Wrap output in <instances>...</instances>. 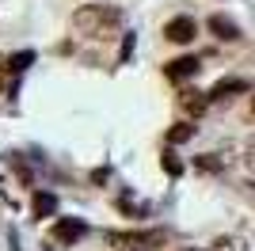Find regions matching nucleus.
I'll return each mask as SVG.
<instances>
[{
	"label": "nucleus",
	"instance_id": "39448f33",
	"mask_svg": "<svg viewBox=\"0 0 255 251\" xmlns=\"http://www.w3.org/2000/svg\"><path fill=\"white\" fill-rule=\"evenodd\" d=\"M194 73H198V57H175V61L164 65V76H168V80H175V84L191 80Z\"/></svg>",
	"mask_w": 255,
	"mask_h": 251
},
{
	"label": "nucleus",
	"instance_id": "0eeeda50",
	"mask_svg": "<svg viewBox=\"0 0 255 251\" xmlns=\"http://www.w3.org/2000/svg\"><path fill=\"white\" fill-rule=\"evenodd\" d=\"M80 236H84V225H80V221L61 217L57 225H53V240H57V244H76Z\"/></svg>",
	"mask_w": 255,
	"mask_h": 251
},
{
	"label": "nucleus",
	"instance_id": "4468645a",
	"mask_svg": "<svg viewBox=\"0 0 255 251\" xmlns=\"http://www.w3.org/2000/svg\"><path fill=\"white\" fill-rule=\"evenodd\" d=\"M11 171H15V175H19V183H23V187H31V167L23 164L19 156H11Z\"/></svg>",
	"mask_w": 255,
	"mask_h": 251
},
{
	"label": "nucleus",
	"instance_id": "7ed1b4c3",
	"mask_svg": "<svg viewBox=\"0 0 255 251\" xmlns=\"http://www.w3.org/2000/svg\"><path fill=\"white\" fill-rule=\"evenodd\" d=\"M194 34H198V23H194L191 15H175V19L164 23V38H168L171 46H191Z\"/></svg>",
	"mask_w": 255,
	"mask_h": 251
},
{
	"label": "nucleus",
	"instance_id": "20e7f679",
	"mask_svg": "<svg viewBox=\"0 0 255 251\" xmlns=\"http://www.w3.org/2000/svg\"><path fill=\"white\" fill-rule=\"evenodd\" d=\"M175 103H179V111L187 118H202L206 111H210V92H198V88H183L179 95H175Z\"/></svg>",
	"mask_w": 255,
	"mask_h": 251
},
{
	"label": "nucleus",
	"instance_id": "9b49d317",
	"mask_svg": "<svg viewBox=\"0 0 255 251\" xmlns=\"http://www.w3.org/2000/svg\"><path fill=\"white\" fill-rule=\"evenodd\" d=\"M31 206H34V213H38V217H53V209H57V198H53V194H42V190H38V194L31 198Z\"/></svg>",
	"mask_w": 255,
	"mask_h": 251
},
{
	"label": "nucleus",
	"instance_id": "1a4fd4ad",
	"mask_svg": "<svg viewBox=\"0 0 255 251\" xmlns=\"http://www.w3.org/2000/svg\"><path fill=\"white\" fill-rule=\"evenodd\" d=\"M194 133H198V126H194V122H179V126H171V129H168L164 141H168V145H183V141H191Z\"/></svg>",
	"mask_w": 255,
	"mask_h": 251
},
{
	"label": "nucleus",
	"instance_id": "aec40b11",
	"mask_svg": "<svg viewBox=\"0 0 255 251\" xmlns=\"http://www.w3.org/2000/svg\"><path fill=\"white\" fill-rule=\"evenodd\" d=\"M0 194H4V183H0Z\"/></svg>",
	"mask_w": 255,
	"mask_h": 251
},
{
	"label": "nucleus",
	"instance_id": "a211bd4d",
	"mask_svg": "<svg viewBox=\"0 0 255 251\" xmlns=\"http://www.w3.org/2000/svg\"><path fill=\"white\" fill-rule=\"evenodd\" d=\"M129 50H133V34H126V42H122V61L129 57Z\"/></svg>",
	"mask_w": 255,
	"mask_h": 251
},
{
	"label": "nucleus",
	"instance_id": "423d86ee",
	"mask_svg": "<svg viewBox=\"0 0 255 251\" xmlns=\"http://www.w3.org/2000/svg\"><path fill=\"white\" fill-rule=\"evenodd\" d=\"M248 92V80H240V76H233V80H217L210 88V99L213 103H225V99H233V95Z\"/></svg>",
	"mask_w": 255,
	"mask_h": 251
},
{
	"label": "nucleus",
	"instance_id": "412c9836",
	"mask_svg": "<svg viewBox=\"0 0 255 251\" xmlns=\"http://www.w3.org/2000/svg\"><path fill=\"white\" fill-rule=\"evenodd\" d=\"M191 251H194V248H191Z\"/></svg>",
	"mask_w": 255,
	"mask_h": 251
},
{
	"label": "nucleus",
	"instance_id": "f3484780",
	"mask_svg": "<svg viewBox=\"0 0 255 251\" xmlns=\"http://www.w3.org/2000/svg\"><path fill=\"white\" fill-rule=\"evenodd\" d=\"M8 73H11V69H8V57H0V92H4V84H8Z\"/></svg>",
	"mask_w": 255,
	"mask_h": 251
},
{
	"label": "nucleus",
	"instance_id": "6ab92c4d",
	"mask_svg": "<svg viewBox=\"0 0 255 251\" xmlns=\"http://www.w3.org/2000/svg\"><path fill=\"white\" fill-rule=\"evenodd\" d=\"M252 115H255V95H252Z\"/></svg>",
	"mask_w": 255,
	"mask_h": 251
},
{
	"label": "nucleus",
	"instance_id": "2eb2a0df",
	"mask_svg": "<svg viewBox=\"0 0 255 251\" xmlns=\"http://www.w3.org/2000/svg\"><path fill=\"white\" fill-rule=\"evenodd\" d=\"M164 171H168V175L175 179V175H179V171H183V164H179V160H175V156H171V152H164Z\"/></svg>",
	"mask_w": 255,
	"mask_h": 251
},
{
	"label": "nucleus",
	"instance_id": "f8f14e48",
	"mask_svg": "<svg viewBox=\"0 0 255 251\" xmlns=\"http://www.w3.org/2000/svg\"><path fill=\"white\" fill-rule=\"evenodd\" d=\"M213 251H248V248L236 240V236H217V240H213Z\"/></svg>",
	"mask_w": 255,
	"mask_h": 251
},
{
	"label": "nucleus",
	"instance_id": "ddd939ff",
	"mask_svg": "<svg viewBox=\"0 0 255 251\" xmlns=\"http://www.w3.org/2000/svg\"><path fill=\"white\" fill-rule=\"evenodd\" d=\"M31 61H34V53H31V50H23V53H15V57H8V69H11V73H23Z\"/></svg>",
	"mask_w": 255,
	"mask_h": 251
},
{
	"label": "nucleus",
	"instance_id": "f03ea898",
	"mask_svg": "<svg viewBox=\"0 0 255 251\" xmlns=\"http://www.w3.org/2000/svg\"><path fill=\"white\" fill-rule=\"evenodd\" d=\"M107 244L126 251H156L168 244V232L164 229H145V232H107Z\"/></svg>",
	"mask_w": 255,
	"mask_h": 251
},
{
	"label": "nucleus",
	"instance_id": "9d476101",
	"mask_svg": "<svg viewBox=\"0 0 255 251\" xmlns=\"http://www.w3.org/2000/svg\"><path fill=\"white\" fill-rule=\"evenodd\" d=\"M194 167L206 171V175H217V171H225V160L217 152H206V156H194Z\"/></svg>",
	"mask_w": 255,
	"mask_h": 251
},
{
	"label": "nucleus",
	"instance_id": "dca6fc26",
	"mask_svg": "<svg viewBox=\"0 0 255 251\" xmlns=\"http://www.w3.org/2000/svg\"><path fill=\"white\" fill-rule=\"evenodd\" d=\"M244 167L255 175V141H248V145H244Z\"/></svg>",
	"mask_w": 255,
	"mask_h": 251
},
{
	"label": "nucleus",
	"instance_id": "6e6552de",
	"mask_svg": "<svg viewBox=\"0 0 255 251\" xmlns=\"http://www.w3.org/2000/svg\"><path fill=\"white\" fill-rule=\"evenodd\" d=\"M210 31L217 34L221 42H236V38H240V27H236L233 19H225V15H210Z\"/></svg>",
	"mask_w": 255,
	"mask_h": 251
},
{
	"label": "nucleus",
	"instance_id": "f257e3e1",
	"mask_svg": "<svg viewBox=\"0 0 255 251\" xmlns=\"http://www.w3.org/2000/svg\"><path fill=\"white\" fill-rule=\"evenodd\" d=\"M118 23H122V15H118V8H111V4H80V8L73 11V27L80 34H92V38H111V34H118Z\"/></svg>",
	"mask_w": 255,
	"mask_h": 251
}]
</instances>
